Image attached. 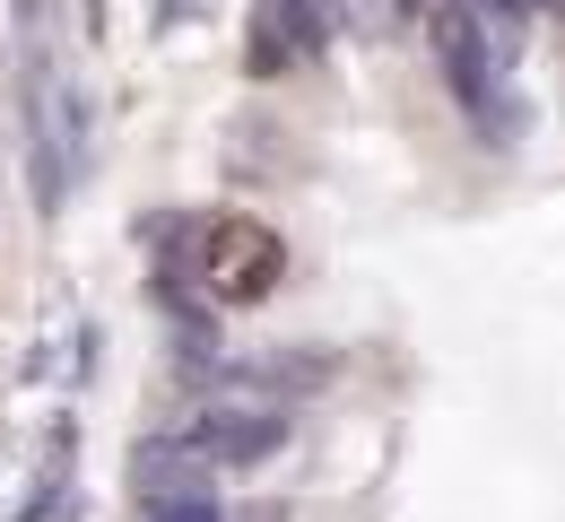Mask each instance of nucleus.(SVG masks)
I'll return each instance as SVG.
<instances>
[{
    "mask_svg": "<svg viewBox=\"0 0 565 522\" xmlns=\"http://www.w3.org/2000/svg\"><path fill=\"white\" fill-rule=\"evenodd\" d=\"M166 279L183 297H201L210 313H235V305H262L287 279V244L262 219H192L174 235Z\"/></svg>",
    "mask_w": 565,
    "mask_h": 522,
    "instance_id": "1",
    "label": "nucleus"
},
{
    "mask_svg": "<svg viewBox=\"0 0 565 522\" xmlns=\"http://www.w3.org/2000/svg\"><path fill=\"white\" fill-rule=\"evenodd\" d=\"M26 157H35V210L53 219L71 201V157H78V96L53 62V0H26Z\"/></svg>",
    "mask_w": 565,
    "mask_h": 522,
    "instance_id": "2",
    "label": "nucleus"
},
{
    "mask_svg": "<svg viewBox=\"0 0 565 522\" xmlns=\"http://www.w3.org/2000/svg\"><path fill=\"white\" fill-rule=\"evenodd\" d=\"M426 44H435V62H444V87H452L479 122H495V35H488V18H479L470 0H435V9H426Z\"/></svg>",
    "mask_w": 565,
    "mask_h": 522,
    "instance_id": "3",
    "label": "nucleus"
},
{
    "mask_svg": "<svg viewBox=\"0 0 565 522\" xmlns=\"http://www.w3.org/2000/svg\"><path fill=\"white\" fill-rule=\"evenodd\" d=\"M331 35V0H262L253 9V44H244V71L253 78H287L305 71Z\"/></svg>",
    "mask_w": 565,
    "mask_h": 522,
    "instance_id": "4",
    "label": "nucleus"
},
{
    "mask_svg": "<svg viewBox=\"0 0 565 522\" xmlns=\"http://www.w3.org/2000/svg\"><path fill=\"white\" fill-rule=\"evenodd\" d=\"M131 479H140V505H157V497H217V470L183 445V436L131 445Z\"/></svg>",
    "mask_w": 565,
    "mask_h": 522,
    "instance_id": "5",
    "label": "nucleus"
},
{
    "mask_svg": "<svg viewBox=\"0 0 565 522\" xmlns=\"http://www.w3.org/2000/svg\"><path fill=\"white\" fill-rule=\"evenodd\" d=\"M148 522H226V514H217V497H157Z\"/></svg>",
    "mask_w": 565,
    "mask_h": 522,
    "instance_id": "6",
    "label": "nucleus"
}]
</instances>
